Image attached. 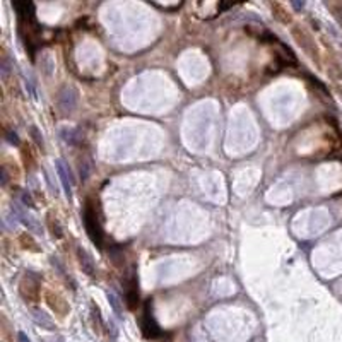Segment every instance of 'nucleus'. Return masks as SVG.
<instances>
[{
	"label": "nucleus",
	"instance_id": "423d86ee",
	"mask_svg": "<svg viewBox=\"0 0 342 342\" xmlns=\"http://www.w3.org/2000/svg\"><path fill=\"white\" fill-rule=\"evenodd\" d=\"M125 303L128 310H135V307L139 305V286H137V277L132 276L130 281L125 284Z\"/></svg>",
	"mask_w": 342,
	"mask_h": 342
},
{
	"label": "nucleus",
	"instance_id": "7ed1b4c3",
	"mask_svg": "<svg viewBox=\"0 0 342 342\" xmlns=\"http://www.w3.org/2000/svg\"><path fill=\"white\" fill-rule=\"evenodd\" d=\"M55 168H57L60 183H62L63 192H65L67 199H72V183H74V178H72L70 170H68V166L65 164V161H63V159L55 161Z\"/></svg>",
	"mask_w": 342,
	"mask_h": 342
},
{
	"label": "nucleus",
	"instance_id": "9d476101",
	"mask_svg": "<svg viewBox=\"0 0 342 342\" xmlns=\"http://www.w3.org/2000/svg\"><path fill=\"white\" fill-rule=\"evenodd\" d=\"M108 301H110V305L113 307V310L116 313H122V308H120V300L113 295V293H108Z\"/></svg>",
	"mask_w": 342,
	"mask_h": 342
},
{
	"label": "nucleus",
	"instance_id": "ddd939ff",
	"mask_svg": "<svg viewBox=\"0 0 342 342\" xmlns=\"http://www.w3.org/2000/svg\"><path fill=\"white\" fill-rule=\"evenodd\" d=\"M22 200H24V204H26L27 207H31V205H33V200H31L29 194H24V195H22Z\"/></svg>",
	"mask_w": 342,
	"mask_h": 342
},
{
	"label": "nucleus",
	"instance_id": "39448f33",
	"mask_svg": "<svg viewBox=\"0 0 342 342\" xmlns=\"http://www.w3.org/2000/svg\"><path fill=\"white\" fill-rule=\"evenodd\" d=\"M75 104H77V91L74 87H63L58 94V106L60 110H63L65 113L74 111Z\"/></svg>",
	"mask_w": 342,
	"mask_h": 342
},
{
	"label": "nucleus",
	"instance_id": "0eeeda50",
	"mask_svg": "<svg viewBox=\"0 0 342 342\" xmlns=\"http://www.w3.org/2000/svg\"><path fill=\"white\" fill-rule=\"evenodd\" d=\"M33 320L36 325H39L41 329H46V331H55L57 329V325L50 319V315H46L41 310H33Z\"/></svg>",
	"mask_w": 342,
	"mask_h": 342
},
{
	"label": "nucleus",
	"instance_id": "6e6552de",
	"mask_svg": "<svg viewBox=\"0 0 342 342\" xmlns=\"http://www.w3.org/2000/svg\"><path fill=\"white\" fill-rule=\"evenodd\" d=\"M77 257H79V264L82 267V271L87 274V276H94V262H92L91 255L82 248H77Z\"/></svg>",
	"mask_w": 342,
	"mask_h": 342
},
{
	"label": "nucleus",
	"instance_id": "9b49d317",
	"mask_svg": "<svg viewBox=\"0 0 342 342\" xmlns=\"http://www.w3.org/2000/svg\"><path fill=\"white\" fill-rule=\"evenodd\" d=\"M31 134H33V139L36 140V142H38V146H39V147H43V135L38 132V128H36V127H31Z\"/></svg>",
	"mask_w": 342,
	"mask_h": 342
},
{
	"label": "nucleus",
	"instance_id": "f8f14e48",
	"mask_svg": "<svg viewBox=\"0 0 342 342\" xmlns=\"http://www.w3.org/2000/svg\"><path fill=\"white\" fill-rule=\"evenodd\" d=\"M5 137H7V140H9L10 144H15V146H19V139H17V134H15V132H7Z\"/></svg>",
	"mask_w": 342,
	"mask_h": 342
},
{
	"label": "nucleus",
	"instance_id": "20e7f679",
	"mask_svg": "<svg viewBox=\"0 0 342 342\" xmlns=\"http://www.w3.org/2000/svg\"><path fill=\"white\" fill-rule=\"evenodd\" d=\"M12 214H14V217H17L19 223H22L31 233H39V231H41V226H39L38 221H36L34 217L29 214V212L24 211L19 204H12Z\"/></svg>",
	"mask_w": 342,
	"mask_h": 342
},
{
	"label": "nucleus",
	"instance_id": "f03ea898",
	"mask_svg": "<svg viewBox=\"0 0 342 342\" xmlns=\"http://www.w3.org/2000/svg\"><path fill=\"white\" fill-rule=\"evenodd\" d=\"M140 329H142V334L147 337V339H156V337L161 336V329H159L158 322H156V319H154V313H152L151 300H147L146 307H144L142 320H140Z\"/></svg>",
	"mask_w": 342,
	"mask_h": 342
},
{
	"label": "nucleus",
	"instance_id": "4468645a",
	"mask_svg": "<svg viewBox=\"0 0 342 342\" xmlns=\"http://www.w3.org/2000/svg\"><path fill=\"white\" fill-rule=\"evenodd\" d=\"M19 342H31V341L27 339L26 334H24V332H19Z\"/></svg>",
	"mask_w": 342,
	"mask_h": 342
},
{
	"label": "nucleus",
	"instance_id": "f257e3e1",
	"mask_svg": "<svg viewBox=\"0 0 342 342\" xmlns=\"http://www.w3.org/2000/svg\"><path fill=\"white\" fill-rule=\"evenodd\" d=\"M82 221H84V228H86V233H87V236H89V240L98 248H101L103 247V228H101V223H99L98 214H96V207L91 204V200H87L86 205H84Z\"/></svg>",
	"mask_w": 342,
	"mask_h": 342
},
{
	"label": "nucleus",
	"instance_id": "1a4fd4ad",
	"mask_svg": "<svg viewBox=\"0 0 342 342\" xmlns=\"http://www.w3.org/2000/svg\"><path fill=\"white\" fill-rule=\"evenodd\" d=\"M60 135H62L63 142L70 144V146H75V144L79 142V130H75V128H62L60 130Z\"/></svg>",
	"mask_w": 342,
	"mask_h": 342
},
{
	"label": "nucleus",
	"instance_id": "2eb2a0df",
	"mask_svg": "<svg viewBox=\"0 0 342 342\" xmlns=\"http://www.w3.org/2000/svg\"><path fill=\"white\" fill-rule=\"evenodd\" d=\"M45 342H63V339H62V337H53V339L45 341Z\"/></svg>",
	"mask_w": 342,
	"mask_h": 342
}]
</instances>
